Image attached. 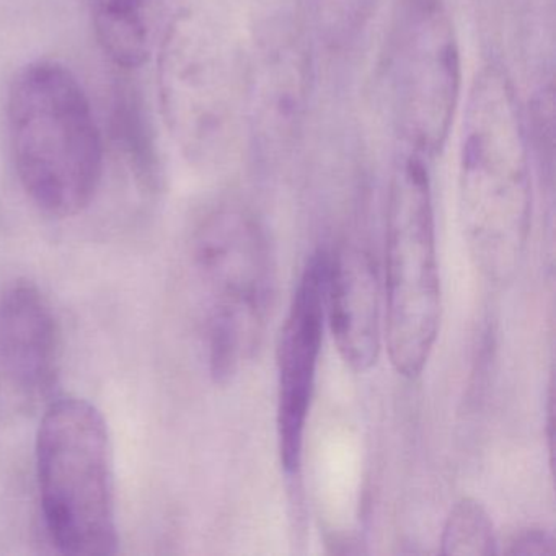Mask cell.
I'll return each mask as SVG.
<instances>
[{"mask_svg": "<svg viewBox=\"0 0 556 556\" xmlns=\"http://www.w3.org/2000/svg\"><path fill=\"white\" fill-rule=\"evenodd\" d=\"M462 224L475 265L506 285L523 260L532 214L530 148L506 76L484 67L468 97L460 144Z\"/></svg>", "mask_w": 556, "mask_h": 556, "instance_id": "cell-1", "label": "cell"}, {"mask_svg": "<svg viewBox=\"0 0 556 556\" xmlns=\"http://www.w3.org/2000/svg\"><path fill=\"white\" fill-rule=\"evenodd\" d=\"M9 138L18 180L45 214L86 211L103 174V141L89 97L58 61L25 66L8 99Z\"/></svg>", "mask_w": 556, "mask_h": 556, "instance_id": "cell-2", "label": "cell"}, {"mask_svg": "<svg viewBox=\"0 0 556 556\" xmlns=\"http://www.w3.org/2000/svg\"><path fill=\"white\" fill-rule=\"evenodd\" d=\"M37 475L45 526L61 553L118 552L112 435L89 400H51L38 429Z\"/></svg>", "mask_w": 556, "mask_h": 556, "instance_id": "cell-3", "label": "cell"}, {"mask_svg": "<svg viewBox=\"0 0 556 556\" xmlns=\"http://www.w3.org/2000/svg\"><path fill=\"white\" fill-rule=\"evenodd\" d=\"M386 338L396 372L425 369L441 324V285L428 168L419 154L395 165L386 239Z\"/></svg>", "mask_w": 556, "mask_h": 556, "instance_id": "cell-4", "label": "cell"}, {"mask_svg": "<svg viewBox=\"0 0 556 556\" xmlns=\"http://www.w3.org/2000/svg\"><path fill=\"white\" fill-rule=\"evenodd\" d=\"M194 250L211 299L206 333L211 376L227 383L262 341L271 307V253L258 220L233 204L204 217Z\"/></svg>", "mask_w": 556, "mask_h": 556, "instance_id": "cell-5", "label": "cell"}, {"mask_svg": "<svg viewBox=\"0 0 556 556\" xmlns=\"http://www.w3.org/2000/svg\"><path fill=\"white\" fill-rule=\"evenodd\" d=\"M159 96L168 131L190 161L214 164L232 148L236 76L213 25L194 11L175 15L159 45Z\"/></svg>", "mask_w": 556, "mask_h": 556, "instance_id": "cell-6", "label": "cell"}, {"mask_svg": "<svg viewBox=\"0 0 556 556\" xmlns=\"http://www.w3.org/2000/svg\"><path fill=\"white\" fill-rule=\"evenodd\" d=\"M460 48L442 0H413L393 51V100L412 152L432 157L447 141L460 100Z\"/></svg>", "mask_w": 556, "mask_h": 556, "instance_id": "cell-7", "label": "cell"}, {"mask_svg": "<svg viewBox=\"0 0 556 556\" xmlns=\"http://www.w3.org/2000/svg\"><path fill=\"white\" fill-rule=\"evenodd\" d=\"M312 61L295 25H269L250 63L249 129L252 149L263 162H278L294 152L307 118Z\"/></svg>", "mask_w": 556, "mask_h": 556, "instance_id": "cell-8", "label": "cell"}, {"mask_svg": "<svg viewBox=\"0 0 556 556\" xmlns=\"http://www.w3.org/2000/svg\"><path fill=\"white\" fill-rule=\"evenodd\" d=\"M327 268V253L317 252L308 258L279 341L278 438L286 473H298L301 467L305 422L324 340Z\"/></svg>", "mask_w": 556, "mask_h": 556, "instance_id": "cell-9", "label": "cell"}, {"mask_svg": "<svg viewBox=\"0 0 556 556\" xmlns=\"http://www.w3.org/2000/svg\"><path fill=\"white\" fill-rule=\"evenodd\" d=\"M60 367V321L50 301L35 282H12L0 294V376L38 400L54 392Z\"/></svg>", "mask_w": 556, "mask_h": 556, "instance_id": "cell-10", "label": "cell"}, {"mask_svg": "<svg viewBox=\"0 0 556 556\" xmlns=\"http://www.w3.org/2000/svg\"><path fill=\"white\" fill-rule=\"evenodd\" d=\"M325 315L344 363L367 372L382 350L380 281L369 250L346 242L328 255Z\"/></svg>", "mask_w": 556, "mask_h": 556, "instance_id": "cell-11", "label": "cell"}, {"mask_svg": "<svg viewBox=\"0 0 556 556\" xmlns=\"http://www.w3.org/2000/svg\"><path fill=\"white\" fill-rule=\"evenodd\" d=\"M103 53L122 70L148 63L168 25L170 0H89Z\"/></svg>", "mask_w": 556, "mask_h": 556, "instance_id": "cell-12", "label": "cell"}, {"mask_svg": "<svg viewBox=\"0 0 556 556\" xmlns=\"http://www.w3.org/2000/svg\"><path fill=\"white\" fill-rule=\"evenodd\" d=\"M112 131L139 185L155 191L161 185V161L154 129L138 89L123 83L113 93Z\"/></svg>", "mask_w": 556, "mask_h": 556, "instance_id": "cell-13", "label": "cell"}, {"mask_svg": "<svg viewBox=\"0 0 556 556\" xmlns=\"http://www.w3.org/2000/svg\"><path fill=\"white\" fill-rule=\"evenodd\" d=\"M442 555H494L496 530L483 506L471 497L454 504L441 535Z\"/></svg>", "mask_w": 556, "mask_h": 556, "instance_id": "cell-14", "label": "cell"}, {"mask_svg": "<svg viewBox=\"0 0 556 556\" xmlns=\"http://www.w3.org/2000/svg\"><path fill=\"white\" fill-rule=\"evenodd\" d=\"M377 0H311L315 27L325 43L344 48L369 24Z\"/></svg>", "mask_w": 556, "mask_h": 556, "instance_id": "cell-15", "label": "cell"}, {"mask_svg": "<svg viewBox=\"0 0 556 556\" xmlns=\"http://www.w3.org/2000/svg\"><path fill=\"white\" fill-rule=\"evenodd\" d=\"M556 540L549 530L542 527L522 529L510 536L506 553L509 555H555Z\"/></svg>", "mask_w": 556, "mask_h": 556, "instance_id": "cell-16", "label": "cell"}]
</instances>
